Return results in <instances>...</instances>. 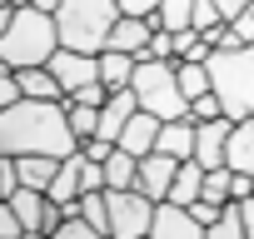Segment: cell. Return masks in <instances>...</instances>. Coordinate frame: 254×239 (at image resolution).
Masks as SVG:
<instances>
[{"mask_svg": "<svg viewBox=\"0 0 254 239\" xmlns=\"http://www.w3.org/2000/svg\"><path fill=\"white\" fill-rule=\"evenodd\" d=\"M80 150L65 100H15L10 110H0V155H50L70 160Z\"/></svg>", "mask_w": 254, "mask_h": 239, "instance_id": "1", "label": "cell"}, {"mask_svg": "<svg viewBox=\"0 0 254 239\" xmlns=\"http://www.w3.org/2000/svg\"><path fill=\"white\" fill-rule=\"evenodd\" d=\"M60 50V30H55V15L35 10V5H20L10 30L0 35V65L10 70H30V65H50V55Z\"/></svg>", "mask_w": 254, "mask_h": 239, "instance_id": "2", "label": "cell"}, {"mask_svg": "<svg viewBox=\"0 0 254 239\" xmlns=\"http://www.w3.org/2000/svg\"><path fill=\"white\" fill-rule=\"evenodd\" d=\"M115 20H120L115 0H60V10H55L60 45L65 50H85V55H100L110 45Z\"/></svg>", "mask_w": 254, "mask_h": 239, "instance_id": "3", "label": "cell"}, {"mask_svg": "<svg viewBox=\"0 0 254 239\" xmlns=\"http://www.w3.org/2000/svg\"><path fill=\"white\" fill-rule=\"evenodd\" d=\"M204 65H209V85H214L224 115L229 120H254V45L214 50Z\"/></svg>", "mask_w": 254, "mask_h": 239, "instance_id": "4", "label": "cell"}, {"mask_svg": "<svg viewBox=\"0 0 254 239\" xmlns=\"http://www.w3.org/2000/svg\"><path fill=\"white\" fill-rule=\"evenodd\" d=\"M175 65H180V60H140V65H135L130 90H135L140 110H150L155 120H185V115H190V100L180 95Z\"/></svg>", "mask_w": 254, "mask_h": 239, "instance_id": "5", "label": "cell"}, {"mask_svg": "<svg viewBox=\"0 0 254 239\" xmlns=\"http://www.w3.org/2000/svg\"><path fill=\"white\" fill-rule=\"evenodd\" d=\"M110 199V239H145L155 224V199L140 189H105Z\"/></svg>", "mask_w": 254, "mask_h": 239, "instance_id": "6", "label": "cell"}, {"mask_svg": "<svg viewBox=\"0 0 254 239\" xmlns=\"http://www.w3.org/2000/svg\"><path fill=\"white\" fill-rule=\"evenodd\" d=\"M50 75L60 80V90L65 95H75V90H85V85H95L100 80V55H85V50H55L50 55Z\"/></svg>", "mask_w": 254, "mask_h": 239, "instance_id": "7", "label": "cell"}, {"mask_svg": "<svg viewBox=\"0 0 254 239\" xmlns=\"http://www.w3.org/2000/svg\"><path fill=\"white\" fill-rule=\"evenodd\" d=\"M175 170H180V160H170V155L150 150V155L140 160V179H135V189H140V194H150L155 204H165V199H170V184H175Z\"/></svg>", "mask_w": 254, "mask_h": 239, "instance_id": "8", "label": "cell"}, {"mask_svg": "<svg viewBox=\"0 0 254 239\" xmlns=\"http://www.w3.org/2000/svg\"><path fill=\"white\" fill-rule=\"evenodd\" d=\"M229 130H234V120L219 115V120H204V125H194V160L204 170H219L224 165V145H229Z\"/></svg>", "mask_w": 254, "mask_h": 239, "instance_id": "9", "label": "cell"}, {"mask_svg": "<svg viewBox=\"0 0 254 239\" xmlns=\"http://www.w3.org/2000/svg\"><path fill=\"white\" fill-rule=\"evenodd\" d=\"M135 110H140L135 90H115V95L100 105V130H95V140H110V145H120V135H125V125L135 120Z\"/></svg>", "mask_w": 254, "mask_h": 239, "instance_id": "10", "label": "cell"}, {"mask_svg": "<svg viewBox=\"0 0 254 239\" xmlns=\"http://www.w3.org/2000/svg\"><path fill=\"white\" fill-rule=\"evenodd\" d=\"M150 239H204V224L180 204H160L155 224H150Z\"/></svg>", "mask_w": 254, "mask_h": 239, "instance_id": "11", "label": "cell"}, {"mask_svg": "<svg viewBox=\"0 0 254 239\" xmlns=\"http://www.w3.org/2000/svg\"><path fill=\"white\" fill-rule=\"evenodd\" d=\"M160 30V15L155 20H140V15H120L115 20V30H110V45L105 50H125V55H140L145 45H150V35Z\"/></svg>", "mask_w": 254, "mask_h": 239, "instance_id": "12", "label": "cell"}, {"mask_svg": "<svg viewBox=\"0 0 254 239\" xmlns=\"http://www.w3.org/2000/svg\"><path fill=\"white\" fill-rule=\"evenodd\" d=\"M160 125H165V120H155L150 110H135V120H130L125 135H120V150L135 155V160H145V155L155 150V140H160Z\"/></svg>", "mask_w": 254, "mask_h": 239, "instance_id": "13", "label": "cell"}, {"mask_svg": "<svg viewBox=\"0 0 254 239\" xmlns=\"http://www.w3.org/2000/svg\"><path fill=\"white\" fill-rule=\"evenodd\" d=\"M194 125H199V120H190V115L185 120H165L155 150L170 155V160H194Z\"/></svg>", "mask_w": 254, "mask_h": 239, "instance_id": "14", "label": "cell"}, {"mask_svg": "<svg viewBox=\"0 0 254 239\" xmlns=\"http://www.w3.org/2000/svg\"><path fill=\"white\" fill-rule=\"evenodd\" d=\"M224 165L234 175H254V120H234L229 145H224Z\"/></svg>", "mask_w": 254, "mask_h": 239, "instance_id": "15", "label": "cell"}, {"mask_svg": "<svg viewBox=\"0 0 254 239\" xmlns=\"http://www.w3.org/2000/svg\"><path fill=\"white\" fill-rule=\"evenodd\" d=\"M199 194H204V165H199V160H180V170H175V184H170V199H165V204L190 209Z\"/></svg>", "mask_w": 254, "mask_h": 239, "instance_id": "16", "label": "cell"}, {"mask_svg": "<svg viewBox=\"0 0 254 239\" xmlns=\"http://www.w3.org/2000/svg\"><path fill=\"white\" fill-rule=\"evenodd\" d=\"M135 55H125V50H100V85L115 95V90H130V80H135Z\"/></svg>", "mask_w": 254, "mask_h": 239, "instance_id": "17", "label": "cell"}, {"mask_svg": "<svg viewBox=\"0 0 254 239\" xmlns=\"http://www.w3.org/2000/svg\"><path fill=\"white\" fill-rule=\"evenodd\" d=\"M15 80H20V95H25V100H65V90H60V80L50 75V65L15 70Z\"/></svg>", "mask_w": 254, "mask_h": 239, "instance_id": "18", "label": "cell"}, {"mask_svg": "<svg viewBox=\"0 0 254 239\" xmlns=\"http://www.w3.org/2000/svg\"><path fill=\"white\" fill-rule=\"evenodd\" d=\"M135 179H140V160L115 145L110 160H105V189H135Z\"/></svg>", "mask_w": 254, "mask_h": 239, "instance_id": "19", "label": "cell"}, {"mask_svg": "<svg viewBox=\"0 0 254 239\" xmlns=\"http://www.w3.org/2000/svg\"><path fill=\"white\" fill-rule=\"evenodd\" d=\"M15 170H20V184H25V189H50L60 160H50V155H20Z\"/></svg>", "mask_w": 254, "mask_h": 239, "instance_id": "20", "label": "cell"}, {"mask_svg": "<svg viewBox=\"0 0 254 239\" xmlns=\"http://www.w3.org/2000/svg\"><path fill=\"white\" fill-rule=\"evenodd\" d=\"M175 80H180V95H185V100H199V95L214 90V85H209V65H190V60H180V65H175Z\"/></svg>", "mask_w": 254, "mask_h": 239, "instance_id": "21", "label": "cell"}, {"mask_svg": "<svg viewBox=\"0 0 254 239\" xmlns=\"http://www.w3.org/2000/svg\"><path fill=\"white\" fill-rule=\"evenodd\" d=\"M214 55V45L199 35V30H175V60H190V65H204Z\"/></svg>", "mask_w": 254, "mask_h": 239, "instance_id": "22", "label": "cell"}, {"mask_svg": "<svg viewBox=\"0 0 254 239\" xmlns=\"http://www.w3.org/2000/svg\"><path fill=\"white\" fill-rule=\"evenodd\" d=\"M204 239H244V219H239V199H229L219 209V219L204 229Z\"/></svg>", "mask_w": 254, "mask_h": 239, "instance_id": "23", "label": "cell"}, {"mask_svg": "<svg viewBox=\"0 0 254 239\" xmlns=\"http://www.w3.org/2000/svg\"><path fill=\"white\" fill-rule=\"evenodd\" d=\"M65 115H70V130H75L80 145L95 140V130H100V110H95V105H70V100H65Z\"/></svg>", "mask_w": 254, "mask_h": 239, "instance_id": "24", "label": "cell"}, {"mask_svg": "<svg viewBox=\"0 0 254 239\" xmlns=\"http://www.w3.org/2000/svg\"><path fill=\"white\" fill-rule=\"evenodd\" d=\"M190 15H194V0H160V30H190Z\"/></svg>", "mask_w": 254, "mask_h": 239, "instance_id": "25", "label": "cell"}, {"mask_svg": "<svg viewBox=\"0 0 254 239\" xmlns=\"http://www.w3.org/2000/svg\"><path fill=\"white\" fill-rule=\"evenodd\" d=\"M80 219H90L100 234H110V199H105V189H95V194H80Z\"/></svg>", "mask_w": 254, "mask_h": 239, "instance_id": "26", "label": "cell"}, {"mask_svg": "<svg viewBox=\"0 0 254 239\" xmlns=\"http://www.w3.org/2000/svg\"><path fill=\"white\" fill-rule=\"evenodd\" d=\"M229 179H234V170H229V165L204 170V194H199V199H209V204H229Z\"/></svg>", "mask_w": 254, "mask_h": 239, "instance_id": "27", "label": "cell"}, {"mask_svg": "<svg viewBox=\"0 0 254 239\" xmlns=\"http://www.w3.org/2000/svg\"><path fill=\"white\" fill-rule=\"evenodd\" d=\"M50 239H110V234H100L90 219H80V214H75V219H60V229H55Z\"/></svg>", "mask_w": 254, "mask_h": 239, "instance_id": "28", "label": "cell"}, {"mask_svg": "<svg viewBox=\"0 0 254 239\" xmlns=\"http://www.w3.org/2000/svg\"><path fill=\"white\" fill-rule=\"evenodd\" d=\"M135 60H175V35H170V30H155L150 45H145Z\"/></svg>", "mask_w": 254, "mask_h": 239, "instance_id": "29", "label": "cell"}, {"mask_svg": "<svg viewBox=\"0 0 254 239\" xmlns=\"http://www.w3.org/2000/svg\"><path fill=\"white\" fill-rule=\"evenodd\" d=\"M224 115V105H219V95L209 90V95H199V100H190V120H199V125H204V120H219Z\"/></svg>", "mask_w": 254, "mask_h": 239, "instance_id": "30", "label": "cell"}, {"mask_svg": "<svg viewBox=\"0 0 254 239\" xmlns=\"http://www.w3.org/2000/svg\"><path fill=\"white\" fill-rule=\"evenodd\" d=\"M15 100H25V95H20V80H15L10 65H0V110H10Z\"/></svg>", "mask_w": 254, "mask_h": 239, "instance_id": "31", "label": "cell"}, {"mask_svg": "<svg viewBox=\"0 0 254 239\" xmlns=\"http://www.w3.org/2000/svg\"><path fill=\"white\" fill-rule=\"evenodd\" d=\"M20 189V170H15V155H0V194H15Z\"/></svg>", "mask_w": 254, "mask_h": 239, "instance_id": "32", "label": "cell"}, {"mask_svg": "<svg viewBox=\"0 0 254 239\" xmlns=\"http://www.w3.org/2000/svg\"><path fill=\"white\" fill-rule=\"evenodd\" d=\"M20 234H25L20 214L10 209V199H0V239H20Z\"/></svg>", "mask_w": 254, "mask_h": 239, "instance_id": "33", "label": "cell"}, {"mask_svg": "<svg viewBox=\"0 0 254 239\" xmlns=\"http://www.w3.org/2000/svg\"><path fill=\"white\" fill-rule=\"evenodd\" d=\"M120 15H140V20H155L160 15V0H115Z\"/></svg>", "mask_w": 254, "mask_h": 239, "instance_id": "34", "label": "cell"}, {"mask_svg": "<svg viewBox=\"0 0 254 239\" xmlns=\"http://www.w3.org/2000/svg\"><path fill=\"white\" fill-rule=\"evenodd\" d=\"M65 100H70V105H95V110H100V105L110 100V90L95 80V85H85V90H75V95H65Z\"/></svg>", "mask_w": 254, "mask_h": 239, "instance_id": "35", "label": "cell"}, {"mask_svg": "<svg viewBox=\"0 0 254 239\" xmlns=\"http://www.w3.org/2000/svg\"><path fill=\"white\" fill-rule=\"evenodd\" d=\"M80 184H85V194L105 189V165H100V160H85V165H80Z\"/></svg>", "mask_w": 254, "mask_h": 239, "instance_id": "36", "label": "cell"}, {"mask_svg": "<svg viewBox=\"0 0 254 239\" xmlns=\"http://www.w3.org/2000/svg\"><path fill=\"white\" fill-rule=\"evenodd\" d=\"M229 25H234V35H239L244 45H254V5H244V10H239Z\"/></svg>", "mask_w": 254, "mask_h": 239, "instance_id": "37", "label": "cell"}, {"mask_svg": "<svg viewBox=\"0 0 254 239\" xmlns=\"http://www.w3.org/2000/svg\"><path fill=\"white\" fill-rule=\"evenodd\" d=\"M219 209H224V204H209V199H194V204H190V214H194V219H199L204 229H209V224L219 219Z\"/></svg>", "mask_w": 254, "mask_h": 239, "instance_id": "38", "label": "cell"}, {"mask_svg": "<svg viewBox=\"0 0 254 239\" xmlns=\"http://www.w3.org/2000/svg\"><path fill=\"white\" fill-rule=\"evenodd\" d=\"M110 150H115L110 140H85V145H80V155H85V160H100V165L110 160Z\"/></svg>", "mask_w": 254, "mask_h": 239, "instance_id": "39", "label": "cell"}, {"mask_svg": "<svg viewBox=\"0 0 254 239\" xmlns=\"http://www.w3.org/2000/svg\"><path fill=\"white\" fill-rule=\"evenodd\" d=\"M239 219H244V239H254V194L239 199Z\"/></svg>", "mask_w": 254, "mask_h": 239, "instance_id": "40", "label": "cell"}, {"mask_svg": "<svg viewBox=\"0 0 254 239\" xmlns=\"http://www.w3.org/2000/svg\"><path fill=\"white\" fill-rule=\"evenodd\" d=\"M214 5H219V15H224V20H234L244 5H254V0H214Z\"/></svg>", "mask_w": 254, "mask_h": 239, "instance_id": "41", "label": "cell"}, {"mask_svg": "<svg viewBox=\"0 0 254 239\" xmlns=\"http://www.w3.org/2000/svg\"><path fill=\"white\" fill-rule=\"evenodd\" d=\"M15 10H20V5H0V35L10 30V20H15Z\"/></svg>", "mask_w": 254, "mask_h": 239, "instance_id": "42", "label": "cell"}, {"mask_svg": "<svg viewBox=\"0 0 254 239\" xmlns=\"http://www.w3.org/2000/svg\"><path fill=\"white\" fill-rule=\"evenodd\" d=\"M30 5H35V10H45V15H55V10H60V0H30Z\"/></svg>", "mask_w": 254, "mask_h": 239, "instance_id": "43", "label": "cell"}, {"mask_svg": "<svg viewBox=\"0 0 254 239\" xmlns=\"http://www.w3.org/2000/svg\"><path fill=\"white\" fill-rule=\"evenodd\" d=\"M0 5H30V0H0Z\"/></svg>", "mask_w": 254, "mask_h": 239, "instance_id": "44", "label": "cell"}, {"mask_svg": "<svg viewBox=\"0 0 254 239\" xmlns=\"http://www.w3.org/2000/svg\"><path fill=\"white\" fill-rule=\"evenodd\" d=\"M0 199H5V194H0Z\"/></svg>", "mask_w": 254, "mask_h": 239, "instance_id": "45", "label": "cell"}, {"mask_svg": "<svg viewBox=\"0 0 254 239\" xmlns=\"http://www.w3.org/2000/svg\"><path fill=\"white\" fill-rule=\"evenodd\" d=\"M145 239H150V234H145Z\"/></svg>", "mask_w": 254, "mask_h": 239, "instance_id": "46", "label": "cell"}]
</instances>
